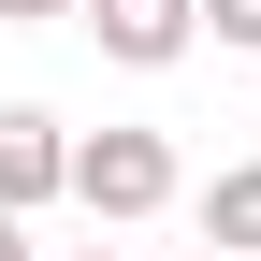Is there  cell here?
Here are the masks:
<instances>
[{"mask_svg":"<svg viewBox=\"0 0 261 261\" xmlns=\"http://www.w3.org/2000/svg\"><path fill=\"white\" fill-rule=\"evenodd\" d=\"M0 261H29V218H0Z\"/></svg>","mask_w":261,"mask_h":261,"instance_id":"obj_7","label":"cell"},{"mask_svg":"<svg viewBox=\"0 0 261 261\" xmlns=\"http://www.w3.org/2000/svg\"><path fill=\"white\" fill-rule=\"evenodd\" d=\"M174 261H218V247H174Z\"/></svg>","mask_w":261,"mask_h":261,"instance_id":"obj_9","label":"cell"},{"mask_svg":"<svg viewBox=\"0 0 261 261\" xmlns=\"http://www.w3.org/2000/svg\"><path fill=\"white\" fill-rule=\"evenodd\" d=\"M87 29H102V58H130V73H174L189 44H203V15L189 0H73Z\"/></svg>","mask_w":261,"mask_h":261,"instance_id":"obj_3","label":"cell"},{"mask_svg":"<svg viewBox=\"0 0 261 261\" xmlns=\"http://www.w3.org/2000/svg\"><path fill=\"white\" fill-rule=\"evenodd\" d=\"M73 261H130V247H73Z\"/></svg>","mask_w":261,"mask_h":261,"instance_id":"obj_8","label":"cell"},{"mask_svg":"<svg viewBox=\"0 0 261 261\" xmlns=\"http://www.w3.org/2000/svg\"><path fill=\"white\" fill-rule=\"evenodd\" d=\"M58 174H73V130H58L44 102H0V218H44Z\"/></svg>","mask_w":261,"mask_h":261,"instance_id":"obj_2","label":"cell"},{"mask_svg":"<svg viewBox=\"0 0 261 261\" xmlns=\"http://www.w3.org/2000/svg\"><path fill=\"white\" fill-rule=\"evenodd\" d=\"M189 15H203L218 44H261V0H189Z\"/></svg>","mask_w":261,"mask_h":261,"instance_id":"obj_5","label":"cell"},{"mask_svg":"<svg viewBox=\"0 0 261 261\" xmlns=\"http://www.w3.org/2000/svg\"><path fill=\"white\" fill-rule=\"evenodd\" d=\"M44 15H73V0H0V29H44Z\"/></svg>","mask_w":261,"mask_h":261,"instance_id":"obj_6","label":"cell"},{"mask_svg":"<svg viewBox=\"0 0 261 261\" xmlns=\"http://www.w3.org/2000/svg\"><path fill=\"white\" fill-rule=\"evenodd\" d=\"M203 247L218 261H261V160H232V174L203 189Z\"/></svg>","mask_w":261,"mask_h":261,"instance_id":"obj_4","label":"cell"},{"mask_svg":"<svg viewBox=\"0 0 261 261\" xmlns=\"http://www.w3.org/2000/svg\"><path fill=\"white\" fill-rule=\"evenodd\" d=\"M58 203H87L102 232H130V218H160V203H174V145H160V130H73Z\"/></svg>","mask_w":261,"mask_h":261,"instance_id":"obj_1","label":"cell"}]
</instances>
